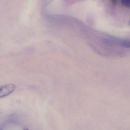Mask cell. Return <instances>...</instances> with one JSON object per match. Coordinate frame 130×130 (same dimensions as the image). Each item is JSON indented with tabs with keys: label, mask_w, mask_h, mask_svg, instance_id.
Wrapping results in <instances>:
<instances>
[{
	"label": "cell",
	"mask_w": 130,
	"mask_h": 130,
	"mask_svg": "<svg viewBox=\"0 0 130 130\" xmlns=\"http://www.w3.org/2000/svg\"><path fill=\"white\" fill-rule=\"evenodd\" d=\"M16 86L13 84H8L1 87L0 88V97H5L14 92Z\"/></svg>",
	"instance_id": "obj_1"
},
{
	"label": "cell",
	"mask_w": 130,
	"mask_h": 130,
	"mask_svg": "<svg viewBox=\"0 0 130 130\" xmlns=\"http://www.w3.org/2000/svg\"><path fill=\"white\" fill-rule=\"evenodd\" d=\"M122 46L125 48H130V42H125L122 43Z\"/></svg>",
	"instance_id": "obj_3"
},
{
	"label": "cell",
	"mask_w": 130,
	"mask_h": 130,
	"mask_svg": "<svg viewBox=\"0 0 130 130\" xmlns=\"http://www.w3.org/2000/svg\"><path fill=\"white\" fill-rule=\"evenodd\" d=\"M121 3L123 6L130 7V0H121Z\"/></svg>",
	"instance_id": "obj_2"
},
{
	"label": "cell",
	"mask_w": 130,
	"mask_h": 130,
	"mask_svg": "<svg viewBox=\"0 0 130 130\" xmlns=\"http://www.w3.org/2000/svg\"><path fill=\"white\" fill-rule=\"evenodd\" d=\"M64 1H69V0H64Z\"/></svg>",
	"instance_id": "obj_5"
},
{
	"label": "cell",
	"mask_w": 130,
	"mask_h": 130,
	"mask_svg": "<svg viewBox=\"0 0 130 130\" xmlns=\"http://www.w3.org/2000/svg\"><path fill=\"white\" fill-rule=\"evenodd\" d=\"M128 25H129L130 26V20L129 21V22H128Z\"/></svg>",
	"instance_id": "obj_4"
}]
</instances>
